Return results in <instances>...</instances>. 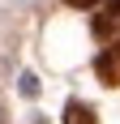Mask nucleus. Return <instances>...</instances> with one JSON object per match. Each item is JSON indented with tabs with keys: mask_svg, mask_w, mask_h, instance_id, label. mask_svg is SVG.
Masks as SVG:
<instances>
[{
	"mask_svg": "<svg viewBox=\"0 0 120 124\" xmlns=\"http://www.w3.org/2000/svg\"><path fill=\"white\" fill-rule=\"evenodd\" d=\"M64 124H99L94 107H86L82 99H69L64 103Z\"/></svg>",
	"mask_w": 120,
	"mask_h": 124,
	"instance_id": "f03ea898",
	"label": "nucleus"
},
{
	"mask_svg": "<svg viewBox=\"0 0 120 124\" xmlns=\"http://www.w3.org/2000/svg\"><path fill=\"white\" fill-rule=\"evenodd\" d=\"M94 73L103 86H120V34L111 39L107 47H103V56L94 60Z\"/></svg>",
	"mask_w": 120,
	"mask_h": 124,
	"instance_id": "f257e3e1",
	"label": "nucleus"
},
{
	"mask_svg": "<svg viewBox=\"0 0 120 124\" xmlns=\"http://www.w3.org/2000/svg\"><path fill=\"white\" fill-rule=\"evenodd\" d=\"M107 13H120V0H107Z\"/></svg>",
	"mask_w": 120,
	"mask_h": 124,
	"instance_id": "39448f33",
	"label": "nucleus"
},
{
	"mask_svg": "<svg viewBox=\"0 0 120 124\" xmlns=\"http://www.w3.org/2000/svg\"><path fill=\"white\" fill-rule=\"evenodd\" d=\"M64 4H73V9H90L94 0H64Z\"/></svg>",
	"mask_w": 120,
	"mask_h": 124,
	"instance_id": "20e7f679",
	"label": "nucleus"
},
{
	"mask_svg": "<svg viewBox=\"0 0 120 124\" xmlns=\"http://www.w3.org/2000/svg\"><path fill=\"white\" fill-rule=\"evenodd\" d=\"M17 90H22L26 99H34V94H39V77H34V73H22V81H17Z\"/></svg>",
	"mask_w": 120,
	"mask_h": 124,
	"instance_id": "7ed1b4c3",
	"label": "nucleus"
}]
</instances>
